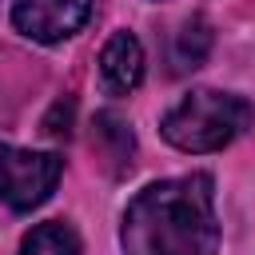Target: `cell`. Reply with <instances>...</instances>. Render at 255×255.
<instances>
[{"mask_svg":"<svg viewBox=\"0 0 255 255\" xmlns=\"http://www.w3.org/2000/svg\"><path fill=\"white\" fill-rule=\"evenodd\" d=\"M143 80V44L135 32H112L100 52V88L108 96H128Z\"/></svg>","mask_w":255,"mask_h":255,"instance_id":"5","label":"cell"},{"mask_svg":"<svg viewBox=\"0 0 255 255\" xmlns=\"http://www.w3.org/2000/svg\"><path fill=\"white\" fill-rule=\"evenodd\" d=\"M96 135H100L104 143H112V155H116V163H131L135 139H131V128H128V120H120L116 112H100V116H96Z\"/></svg>","mask_w":255,"mask_h":255,"instance_id":"8","label":"cell"},{"mask_svg":"<svg viewBox=\"0 0 255 255\" xmlns=\"http://www.w3.org/2000/svg\"><path fill=\"white\" fill-rule=\"evenodd\" d=\"M64 159L56 151H24L12 143H0V203L12 211H32L40 207L56 183H60Z\"/></svg>","mask_w":255,"mask_h":255,"instance_id":"3","label":"cell"},{"mask_svg":"<svg viewBox=\"0 0 255 255\" xmlns=\"http://www.w3.org/2000/svg\"><path fill=\"white\" fill-rule=\"evenodd\" d=\"M20 255H80V235L72 231V223L48 219V223H36L24 235Z\"/></svg>","mask_w":255,"mask_h":255,"instance_id":"6","label":"cell"},{"mask_svg":"<svg viewBox=\"0 0 255 255\" xmlns=\"http://www.w3.org/2000/svg\"><path fill=\"white\" fill-rule=\"evenodd\" d=\"M207 52H211V28H207L203 16H195V20H187V24L175 32L171 64H175V72H187V68H199V64L207 60Z\"/></svg>","mask_w":255,"mask_h":255,"instance_id":"7","label":"cell"},{"mask_svg":"<svg viewBox=\"0 0 255 255\" xmlns=\"http://www.w3.org/2000/svg\"><path fill=\"white\" fill-rule=\"evenodd\" d=\"M92 4L96 0H16L12 24L20 36H28L36 44H60L88 24Z\"/></svg>","mask_w":255,"mask_h":255,"instance_id":"4","label":"cell"},{"mask_svg":"<svg viewBox=\"0 0 255 255\" xmlns=\"http://www.w3.org/2000/svg\"><path fill=\"white\" fill-rule=\"evenodd\" d=\"M124 255H219L215 179L207 171L147 183L124 211Z\"/></svg>","mask_w":255,"mask_h":255,"instance_id":"1","label":"cell"},{"mask_svg":"<svg viewBox=\"0 0 255 255\" xmlns=\"http://www.w3.org/2000/svg\"><path fill=\"white\" fill-rule=\"evenodd\" d=\"M251 104L235 92H215V88H195L191 96H183L163 120L159 131L171 147L179 151H219L227 147L235 135L247 131L251 124Z\"/></svg>","mask_w":255,"mask_h":255,"instance_id":"2","label":"cell"}]
</instances>
